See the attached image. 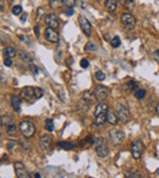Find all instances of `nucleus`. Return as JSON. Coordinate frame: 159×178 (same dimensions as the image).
Wrapping results in <instances>:
<instances>
[{"label": "nucleus", "mask_w": 159, "mask_h": 178, "mask_svg": "<svg viewBox=\"0 0 159 178\" xmlns=\"http://www.w3.org/2000/svg\"><path fill=\"white\" fill-rule=\"evenodd\" d=\"M44 35H45V39H47L48 42L54 43V44H58V43H59V33H58L54 28H49V27H48V28L45 29Z\"/></svg>", "instance_id": "nucleus-12"}, {"label": "nucleus", "mask_w": 159, "mask_h": 178, "mask_svg": "<svg viewBox=\"0 0 159 178\" xmlns=\"http://www.w3.org/2000/svg\"><path fill=\"white\" fill-rule=\"evenodd\" d=\"M17 145H18V143H17V142H14V140H12V142H9V143L6 144V146H7L9 150H12V149L16 148Z\"/></svg>", "instance_id": "nucleus-34"}, {"label": "nucleus", "mask_w": 159, "mask_h": 178, "mask_svg": "<svg viewBox=\"0 0 159 178\" xmlns=\"http://www.w3.org/2000/svg\"><path fill=\"white\" fill-rule=\"evenodd\" d=\"M157 113L159 115V102H158V106H157Z\"/></svg>", "instance_id": "nucleus-45"}, {"label": "nucleus", "mask_w": 159, "mask_h": 178, "mask_svg": "<svg viewBox=\"0 0 159 178\" xmlns=\"http://www.w3.org/2000/svg\"><path fill=\"white\" fill-rule=\"evenodd\" d=\"M125 176H126V178H142L137 171H126Z\"/></svg>", "instance_id": "nucleus-24"}, {"label": "nucleus", "mask_w": 159, "mask_h": 178, "mask_svg": "<svg viewBox=\"0 0 159 178\" xmlns=\"http://www.w3.org/2000/svg\"><path fill=\"white\" fill-rule=\"evenodd\" d=\"M80 65H81V67L87 69V67L89 66V62H88V60H87V59H82V60H81V62H80Z\"/></svg>", "instance_id": "nucleus-35"}, {"label": "nucleus", "mask_w": 159, "mask_h": 178, "mask_svg": "<svg viewBox=\"0 0 159 178\" xmlns=\"http://www.w3.org/2000/svg\"><path fill=\"white\" fill-rule=\"evenodd\" d=\"M93 144L95 148V153L99 158H107L109 155V148L104 138H95L93 139Z\"/></svg>", "instance_id": "nucleus-2"}, {"label": "nucleus", "mask_w": 159, "mask_h": 178, "mask_svg": "<svg viewBox=\"0 0 159 178\" xmlns=\"http://www.w3.org/2000/svg\"><path fill=\"white\" fill-rule=\"evenodd\" d=\"M18 128H20V132L22 133V135H23L25 138H31V137L36 133V127H34V124H33L32 122H29V121H22V122L20 123Z\"/></svg>", "instance_id": "nucleus-4"}, {"label": "nucleus", "mask_w": 159, "mask_h": 178, "mask_svg": "<svg viewBox=\"0 0 159 178\" xmlns=\"http://www.w3.org/2000/svg\"><path fill=\"white\" fill-rule=\"evenodd\" d=\"M56 146L60 149H65V150H72L76 148V145L74 143H70V142H59L56 144Z\"/></svg>", "instance_id": "nucleus-19"}, {"label": "nucleus", "mask_w": 159, "mask_h": 178, "mask_svg": "<svg viewBox=\"0 0 159 178\" xmlns=\"http://www.w3.org/2000/svg\"><path fill=\"white\" fill-rule=\"evenodd\" d=\"M105 7L109 12H115L118 9V0H107L105 1Z\"/></svg>", "instance_id": "nucleus-17"}, {"label": "nucleus", "mask_w": 159, "mask_h": 178, "mask_svg": "<svg viewBox=\"0 0 159 178\" xmlns=\"http://www.w3.org/2000/svg\"><path fill=\"white\" fill-rule=\"evenodd\" d=\"M22 95L28 100H38L43 96V90L38 87H25L22 89Z\"/></svg>", "instance_id": "nucleus-3"}, {"label": "nucleus", "mask_w": 159, "mask_h": 178, "mask_svg": "<svg viewBox=\"0 0 159 178\" xmlns=\"http://www.w3.org/2000/svg\"><path fill=\"white\" fill-rule=\"evenodd\" d=\"M116 115H118L119 121H121L122 123H127L130 121V111L127 106L122 102H119L116 105Z\"/></svg>", "instance_id": "nucleus-5"}, {"label": "nucleus", "mask_w": 159, "mask_h": 178, "mask_svg": "<svg viewBox=\"0 0 159 178\" xmlns=\"http://www.w3.org/2000/svg\"><path fill=\"white\" fill-rule=\"evenodd\" d=\"M131 154L135 160H138L143 154V144L141 140H135L131 145Z\"/></svg>", "instance_id": "nucleus-6"}, {"label": "nucleus", "mask_w": 159, "mask_h": 178, "mask_svg": "<svg viewBox=\"0 0 159 178\" xmlns=\"http://www.w3.org/2000/svg\"><path fill=\"white\" fill-rule=\"evenodd\" d=\"M4 65L7 66V67L12 66V60H11L10 57H5V60H4Z\"/></svg>", "instance_id": "nucleus-37"}, {"label": "nucleus", "mask_w": 159, "mask_h": 178, "mask_svg": "<svg viewBox=\"0 0 159 178\" xmlns=\"http://www.w3.org/2000/svg\"><path fill=\"white\" fill-rule=\"evenodd\" d=\"M125 7L127 9V11H132L135 9V1L134 0H126L125 1Z\"/></svg>", "instance_id": "nucleus-27"}, {"label": "nucleus", "mask_w": 159, "mask_h": 178, "mask_svg": "<svg viewBox=\"0 0 159 178\" xmlns=\"http://www.w3.org/2000/svg\"><path fill=\"white\" fill-rule=\"evenodd\" d=\"M79 23H80L81 29L83 31V33H84L87 37H89L91 33H92V26H91L89 21H88L86 17H83V16H79Z\"/></svg>", "instance_id": "nucleus-11"}, {"label": "nucleus", "mask_w": 159, "mask_h": 178, "mask_svg": "<svg viewBox=\"0 0 159 178\" xmlns=\"http://www.w3.org/2000/svg\"><path fill=\"white\" fill-rule=\"evenodd\" d=\"M14 169H15V173L17 178H31L28 171L26 170L25 165L22 162H15L14 164Z\"/></svg>", "instance_id": "nucleus-9"}, {"label": "nucleus", "mask_w": 159, "mask_h": 178, "mask_svg": "<svg viewBox=\"0 0 159 178\" xmlns=\"http://www.w3.org/2000/svg\"><path fill=\"white\" fill-rule=\"evenodd\" d=\"M95 100H97V98H95V95L93 94V91H91V90H86V91L82 94V101L87 102L88 105L92 104V102H94Z\"/></svg>", "instance_id": "nucleus-15"}, {"label": "nucleus", "mask_w": 159, "mask_h": 178, "mask_svg": "<svg viewBox=\"0 0 159 178\" xmlns=\"http://www.w3.org/2000/svg\"><path fill=\"white\" fill-rule=\"evenodd\" d=\"M20 55H21V59H22L23 61H26V62H32V57H31L28 54H26V53L21 51V53H20Z\"/></svg>", "instance_id": "nucleus-32"}, {"label": "nucleus", "mask_w": 159, "mask_h": 178, "mask_svg": "<svg viewBox=\"0 0 159 178\" xmlns=\"http://www.w3.org/2000/svg\"><path fill=\"white\" fill-rule=\"evenodd\" d=\"M4 161H7V155H2V160H1V162H4Z\"/></svg>", "instance_id": "nucleus-43"}, {"label": "nucleus", "mask_w": 159, "mask_h": 178, "mask_svg": "<svg viewBox=\"0 0 159 178\" xmlns=\"http://www.w3.org/2000/svg\"><path fill=\"white\" fill-rule=\"evenodd\" d=\"M64 5V0H50L49 1V6L52 7V9H59V7H61Z\"/></svg>", "instance_id": "nucleus-22"}, {"label": "nucleus", "mask_w": 159, "mask_h": 178, "mask_svg": "<svg viewBox=\"0 0 159 178\" xmlns=\"http://www.w3.org/2000/svg\"><path fill=\"white\" fill-rule=\"evenodd\" d=\"M118 1H121V2H122V1H125V0H118Z\"/></svg>", "instance_id": "nucleus-46"}, {"label": "nucleus", "mask_w": 159, "mask_h": 178, "mask_svg": "<svg viewBox=\"0 0 159 178\" xmlns=\"http://www.w3.org/2000/svg\"><path fill=\"white\" fill-rule=\"evenodd\" d=\"M44 22H45V24H47L49 28H54V29H55V28L59 26V23H60L59 17H58L56 15H54V13L47 15V16L44 17Z\"/></svg>", "instance_id": "nucleus-13"}, {"label": "nucleus", "mask_w": 159, "mask_h": 178, "mask_svg": "<svg viewBox=\"0 0 159 178\" xmlns=\"http://www.w3.org/2000/svg\"><path fill=\"white\" fill-rule=\"evenodd\" d=\"M26 20H27V13L25 12V13H22V15H21V22H22V23H25V22H26Z\"/></svg>", "instance_id": "nucleus-39"}, {"label": "nucleus", "mask_w": 159, "mask_h": 178, "mask_svg": "<svg viewBox=\"0 0 159 178\" xmlns=\"http://www.w3.org/2000/svg\"><path fill=\"white\" fill-rule=\"evenodd\" d=\"M11 11H12V15L18 16V15H21V12H22V6H21V5H16V6L12 7Z\"/></svg>", "instance_id": "nucleus-30"}, {"label": "nucleus", "mask_w": 159, "mask_h": 178, "mask_svg": "<svg viewBox=\"0 0 159 178\" xmlns=\"http://www.w3.org/2000/svg\"><path fill=\"white\" fill-rule=\"evenodd\" d=\"M45 128L49 132H53L54 131V122H53V120H50V118L45 120Z\"/></svg>", "instance_id": "nucleus-26"}, {"label": "nucleus", "mask_w": 159, "mask_h": 178, "mask_svg": "<svg viewBox=\"0 0 159 178\" xmlns=\"http://www.w3.org/2000/svg\"><path fill=\"white\" fill-rule=\"evenodd\" d=\"M146 95V90L145 89H138L135 91V98L136 99H143Z\"/></svg>", "instance_id": "nucleus-29"}, {"label": "nucleus", "mask_w": 159, "mask_h": 178, "mask_svg": "<svg viewBox=\"0 0 159 178\" xmlns=\"http://www.w3.org/2000/svg\"><path fill=\"white\" fill-rule=\"evenodd\" d=\"M154 57H156V60L159 62V49L157 50V51H154Z\"/></svg>", "instance_id": "nucleus-41"}, {"label": "nucleus", "mask_w": 159, "mask_h": 178, "mask_svg": "<svg viewBox=\"0 0 159 178\" xmlns=\"http://www.w3.org/2000/svg\"><path fill=\"white\" fill-rule=\"evenodd\" d=\"M39 29H41V27H39V26L37 24V26L34 27V33H36V35H37V37L39 35Z\"/></svg>", "instance_id": "nucleus-40"}, {"label": "nucleus", "mask_w": 159, "mask_h": 178, "mask_svg": "<svg viewBox=\"0 0 159 178\" xmlns=\"http://www.w3.org/2000/svg\"><path fill=\"white\" fill-rule=\"evenodd\" d=\"M120 43H121V42H120V38H119L118 35H115V37L111 39V42H110V44H111L113 48H119V46H120Z\"/></svg>", "instance_id": "nucleus-28"}, {"label": "nucleus", "mask_w": 159, "mask_h": 178, "mask_svg": "<svg viewBox=\"0 0 159 178\" xmlns=\"http://www.w3.org/2000/svg\"><path fill=\"white\" fill-rule=\"evenodd\" d=\"M0 121H1V126L4 127H6V126H9L10 123H12V120L10 118V117H7V116H1V118H0Z\"/></svg>", "instance_id": "nucleus-25"}, {"label": "nucleus", "mask_w": 159, "mask_h": 178, "mask_svg": "<svg viewBox=\"0 0 159 178\" xmlns=\"http://www.w3.org/2000/svg\"><path fill=\"white\" fill-rule=\"evenodd\" d=\"M94 95H95L97 100H99V101L102 102L103 100H105V99L108 98V95H109V89L107 88V87H104V86H97V87L94 88Z\"/></svg>", "instance_id": "nucleus-10"}, {"label": "nucleus", "mask_w": 159, "mask_h": 178, "mask_svg": "<svg viewBox=\"0 0 159 178\" xmlns=\"http://www.w3.org/2000/svg\"><path fill=\"white\" fill-rule=\"evenodd\" d=\"M65 13H66L68 16H71V15H74V7H70V9H66V11H65Z\"/></svg>", "instance_id": "nucleus-38"}, {"label": "nucleus", "mask_w": 159, "mask_h": 178, "mask_svg": "<svg viewBox=\"0 0 159 178\" xmlns=\"http://www.w3.org/2000/svg\"><path fill=\"white\" fill-rule=\"evenodd\" d=\"M127 86H129V88L131 89V90H135V89H137V87H138V84L136 82H134V81H130Z\"/></svg>", "instance_id": "nucleus-36"}, {"label": "nucleus", "mask_w": 159, "mask_h": 178, "mask_svg": "<svg viewBox=\"0 0 159 178\" xmlns=\"http://www.w3.org/2000/svg\"><path fill=\"white\" fill-rule=\"evenodd\" d=\"M94 77H95L97 81H104L105 80V73L103 71H97L94 73Z\"/></svg>", "instance_id": "nucleus-31"}, {"label": "nucleus", "mask_w": 159, "mask_h": 178, "mask_svg": "<svg viewBox=\"0 0 159 178\" xmlns=\"http://www.w3.org/2000/svg\"><path fill=\"white\" fill-rule=\"evenodd\" d=\"M109 137H110V140L113 142V144H115V145L121 144L124 142V139H125L124 132H121L119 129H111V131H109Z\"/></svg>", "instance_id": "nucleus-7"}, {"label": "nucleus", "mask_w": 159, "mask_h": 178, "mask_svg": "<svg viewBox=\"0 0 159 178\" xmlns=\"http://www.w3.org/2000/svg\"><path fill=\"white\" fill-rule=\"evenodd\" d=\"M15 55H16L15 48H12V46H6V48L4 49V56H5V57L12 59V57H15Z\"/></svg>", "instance_id": "nucleus-21"}, {"label": "nucleus", "mask_w": 159, "mask_h": 178, "mask_svg": "<svg viewBox=\"0 0 159 178\" xmlns=\"http://www.w3.org/2000/svg\"><path fill=\"white\" fill-rule=\"evenodd\" d=\"M34 178H41V175H39V173H36V175H34Z\"/></svg>", "instance_id": "nucleus-44"}, {"label": "nucleus", "mask_w": 159, "mask_h": 178, "mask_svg": "<svg viewBox=\"0 0 159 178\" xmlns=\"http://www.w3.org/2000/svg\"><path fill=\"white\" fill-rule=\"evenodd\" d=\"M107 113H108V105L105 102H99L95 109H94V120L93 123L97 126H102L104 124V122L107 121Z\"/></svg>", "instance_id": "nucleus-1"}, {"label": "nucleus", "mask_w": 159, "mask_h": 178, "mask_svg": "<svg viewBox=\"0 0 159 178\" xmlns=\"http://www.w3.org/2000/svg\"><path fill=\"white\" fill-rule=\"evenodd\" d=\"M107 122H109L110 124H116L119 122V118H118V115L110 110H108V113H107Z\"/></svg>", "instance_id": "nucleus-16"}, {"label": "nucleus", "mask_w": 159, "mask_h": 178, "mask_svg": "<svg viewBox=\"0 0 159 178\" xmlns=\"http://www.w3.org/2000/svg\"><path fill=\"white\" fill-rule=\"evenodd\" d=\"M50 145H52V138L49 135H42L39 138V146H41V149L43 151L49 150Z\"/></svg>", "instance_id": "nucleus-14"}, {"label": "nucleus", "mask_w": 159, "mask_h": 178, "mask_svg": "<svg viewBox=\"0 0 159 178\" xmlns=\"http://www.w3.org/2000/svg\"><path fill=\"white\" fill-rule=\"evenodd\" d=\"M10 101H11V106L14 107V110L18 112L21 110V99L17 96H11Z\"/></svg>", "instance_id": "nucleus-18"}, {"label": "nucleus", "mask_w": 159, "mask_h": 178, "mask_svg": "<svg viewBox=\"0 0 159 178\" xmlns=\"http://www.w3.org/2000/svg\"><path fill=\"white\" fill-rule=\"evenodd\" d=\"M120 20H121V23L127 29H132L136 26V20H135V17L131 13H122L121 17H120Z\"/></svg>", "instance_id": "nucleus-8"}, {"label": "nucleus", "mask_w": 159, "mask_h": 178, "mask_svg": "<svg viewBox=\"0 0 159 178\" xmlns=\"http://www.w3.org/2000/svg\"><path fill=\"white\" fill-rule=\"evenodd\" d=\"M76 4V0H64V6L70 9V7H74Z\"/></svg>", "instance_id": "nucleus-33"}, {"label": "nucleus", "mask_w": 159, "mask_h": 178, "mask_svg": "<svg viewBox=\"0 0 159 178\" xmlns=\"http://www.w3.org/2000/svg\"><path fill=\"white\" fill-rule=\"evenodd\" d=\"M98 49V46H97V44H94L93 42H88L86 45H84V50L86 51H95Z\"/></svg>", "instance_id": "nucleus-23"}, {"label": "nucleus", "mask_w": 159, "mask_h": 178, "mask_svg": "<svg viewBox=\"0 0 159 178\" xmlns=\"http://www.w3.org/2000/svg\"><path fill=\"white\" fill-rule=\"evenodd\" d=\"M5 131H6V134H7V135L14 137V135H16V133H17V127H16L15 123H10L9 126L5 127Z\"/></svg>", "instance_id": "nucleus-20"}, {"label": "nucleus", "mask_w": 159, "mask_h": 178, "mask_svg": "<svg viewBox=\"0 0 159 178\" xmlns=\"http://www.w3.org/2000/svg\"><path fill=\"white\" fill-rule=\"evenodd\" d=\"M31 67H32V70H33V72H34V73L37 75V73H38V69H37L36 66H31Z\"/></svg>", "instance_id": "nucleus-42"}]
</instances>
